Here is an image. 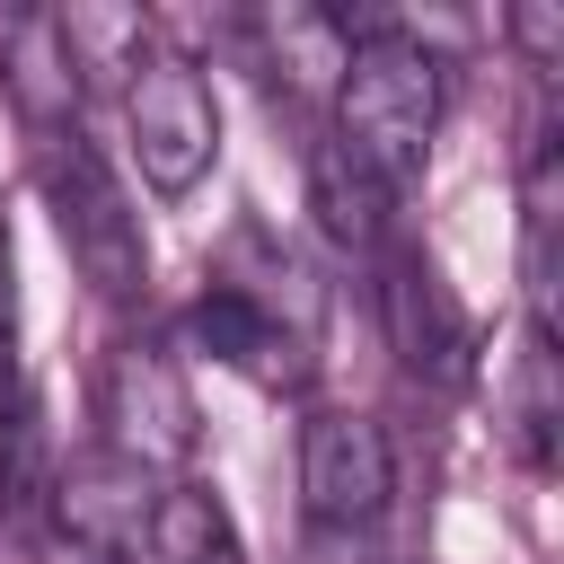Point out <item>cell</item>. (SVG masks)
<instances>
[{"instance_id": "6", "label": "cell", "mask_w": 564, "mask_h": 564, "mask_svg": "<svg viewBox=\"0 0 564 564\" xmlns=\"http://www.w3.org/2000/svg\"><path fill=\"white\" fill-rule=\"evenodd\" d=\"M185 335H194L220 370H238V379H256V388H273V397H300V388L317 379V335H308V317H282V300L256 291V282H212V291L185 308Z\"/></svg>"}, {"instance_id": "1", "label": "cell", "mask_w": 564, "mask_h": 564, "mask_svg": "<svg viewBox=\"0 0 564 564\" xmlns=\"http://www.w3.org/2000/svg\"><path fill=\"white\" fill-rule=\"evenodd\" d=\"M441 106H449V70L423 35L405 26H361L335 62V141L388 185L405 194L432 159V132H441Z\"/></svg>"}, {"instance_id": "14", "label": "cell", "mask_w": 564, "mask_h": 564, "mask_svg": "<svg viewBox=\"0 0 564 564\" xmlns=\"http://www.w3.org/2000/svg\"><path fill=\"white\" fill-rule=\"evenodd\" d=\"M18 335H26V317H18V238H9V212H0V397H18V388H26Z\"/></svg>"}, {"instance_id": "4", "label": "cell", "mask_w": 564, "mask_h": 564, "mask_svg": "<svg viewBox=\"0 0 564 564\" xmlns=\"http://www.w3.org/2000/svg\"><path fill=\"white\" fill-rule=\"evenodd\" d=\"M150 502H159L150 467H132L115 449H88L53 476V502L35 520V555L44 564H141Z\"/></svg>"}, {"instance_id": "2", "label": "cell", "mask_w": 564, "mask_h": 564, "mask_svg": "<svg viewBox=\"0 0 564 564\" xmlns=\"http://www.w3.org/2000/svg\"><path fill=\"white\" fill-rule=\"evenodd\" d=\"M35 185H44V212H53V238L62 256L79 264V282L97 300H141L150 291V238H141V212L123 194V176L106 167V150L62 123V132H35Z\"/></svg>"}, {"instance_id": "5", "label": "cell", "mask_w": 564, "mask_h": 564, "mask_svg": "<svg viewBox=\"0 0 564 564\" xmlns=\"http://www.w3.org/2000/svg\"><path fill=\"white\" fill-rule=\"evenodd\" d=\"M97 414H106V449L132 458V467H150V476L194 449V388H185V361L159 335H123L106 352Z\"/></svg>"}, {"instance_id": "12", "label": "cell", "mask_w": 564, "mask_h": 564, "mask_svg": "<svg viewBox=\"0 0 564 564\" xmlns=\"http://www.w3.org/2000/svg\"><path fill=\"white\" fill-rule=\"evenodd\" d=\"M53 476L62 467H53V441H44V397L35 388L0 397V520L35 538V520L53 502Z\"/></svg>"}, {"instance_id": "8", "label": "cell", "mask_w": 564, "mask_h": 564, "mask_svg": "<svg viewBox=\"0 0 564 564\" xmlns=\"http://www.w3.org/2000/svg\"><path fill=\"white\" fill-rule=\"evenodd\" d=\"M379 317H388V344L414 379H467V308L449 300L441 264L414 256V247H379Z\"/></svg>"}, {"instance_id": "11", "label": "cell", "mask_w": 564, "mask_h": 564, "mask_svg": "<svg viewBox=\"0 0 564 564\" xmlns=\"http://www.w3.org/2000/svg\"><path fill=\"white\" fill-rule=\"evenodd\" d=\"M141 564H247L229 502H220L212 485H159V502H150V538H141Z\"/></svg>"}, {"instance_id": "3", "label": "cell", "mask_w": 564, "mask_h": 564, "mask_svg": "<svg viewBox=\"0 0 564 564\" xmlns=\"http://www.w3.org/2000/svg\"><path fill=\"white\" fill-rule=\"evenodd\" d=\"M123 123H132V159L150 194H194L220 159V106L212 79L176 53V44H132L123 62Z\"/></svg>"}, {"instance_id": "7", "label": "cell", "mask_w": 564, "mask_h": 564, "mask_svg": "<svg viewBox=\"0 0 564 564\" xmlns=\"http://www.w3.org/2000/svg\"><path fill=\"white\" fill-rule=\"evenodd\" d=\"M397 494V458L388 432L352 405H317L300 423V502L317 529H370Z\"/></svg>"}, {"instance_id": "13", "label": "cell", "mask_w": 564, "mask_h": 564, "mask_svg": "<svg viewBox=\"0 0 564 564\" xmlns=\"http://www.w3.org/2000/svg\"><path fill=\"white\" fill-rule=\"evenodd\" d=\"M520 458L529 467L555 458V344L546 335H529L520 352Z\"/></svg>"}, {"instance_id": "9", "label": "cell", "mask_w": 564, "mask_h": 564, "mask_svg": "<svg viewBox=\"0 0 564 564\" xmlns=\"http://www.w3.org/2000/svg\"><path fill=\"white\" fill-rule=\"evenodd\" d=\"M0 88L18 97L26 132H62V123H79V53H70V35H62L53 9H18V18H0Z\"/></svg>"}, {"instance_id": "10", "label": "cell", "mask_w": 564, "mask_h": 564, "mask_svg": "<svg viewBox=\"0 0 564 564\" xmlns=\"http://www.w3.org/2000/svg\"><path fill=\"white\" fill-rule=\"evenodd\" d=\"M308 203H317V220H326L335 247H352V256L397 247V194H388L344 141H326V150L308 159Z\"/></svg>"}]
</instances>
